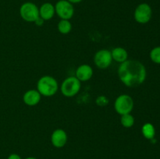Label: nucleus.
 Instances as JSON below:
<instances>
[{"label": "nucleus", "instance_id": "obj_1", "mask_svg": "<svg viewBox=\"0 0 160 159\" xmlns=\"http://www.w3.org/2000/svg\"><path fill=\"white\" fill-rule=\"evenodd\" d=\"M120 81L128 87H138L145 82L147 73L145 65L138 60H126L117 70Z\"/></svg>", "mask_w": 160, "mask_h": 159}, {"label": "nucleus", "instance_id": "obj_2", "mask_svg": "<svg viewBox=\"0 0 160 159\" xmlns=\"http://www.w3.org/2000/svg\"><path fill=\"white\" fill-rule=\"evenodd\" d=\"M58 89L59 84L53 76H43L38 80L37 83V90L42 96H53L56 94Z\"/></svg>", "mask_w": 160, "mask_h": 159}, {"label": "nucleus", "instance_id": "obj_3", "mask_svg": "<svg viewBox=\"0 0 160 159\" xmlns=\"http://www.w3.org/2000/svg\"><path fill=\"white\" fill-rule=\"evenodd\" d=\"M81 87V81L76 76H69L61 84V92L67 98H71L78 94Z\"/></svg>", "mask_w": 160, "mask_h": 159}, {"label": "nucleus", "instance_id": "obj_4", "mask_svg": "<svg viewBox=\"0 0 160 159\" xmlns=\"http://www.w3.org/2000/svg\"><path fill=\"white\" fill-rule=\"evenodd\" d=\"M114 108L120 115L129 114L134 108V101L130 95L121 94L115 100Z\"/></svg>", "mask_w": 160, "mask_h": 159}, {"label": "nucleus", "instance_id": "obj_5", "mask_svg": "<svg viewBox=\"0 0 160 159\" xmlns=\"http://www.w3.org/2000/svg\"><path fill=\"white\" fill-rule=\"evenodd\" d=\"M20 15L27 22H34L39 17V9L34 3L27 2L20 8Z\"/></svg>", "mask_w": 160, "mask_h": 159}, {"label": "nucleus", "instance_id": "obj_6", "mask_svg": "<svg viewBox=\"0 0 160 159\" xmlns=\"http://www.w3.org/2000/svg\"><path fill=\"white\" fill-rule=\"evenodd\" d=\"M56 13L61 20H70L74 14V8L67 0H59L55 5Z\"/></svg>", "mask_w": 160, "mask_h": 159}, {"label": "nucleus", "instance_id": "obj_7", "mask_svg": "<svg viewBox=\"0 0 160 159\" xmlns=\"http://www.w3.org/2000/svg\"><path fill=\"white\" fill-rule=\"evenodd\" d=\"M152 10L148 3H141L136 7L134 10V20L141 24H145L148 23L152 18Z\"/></svg>", "mask_w": 160, "mask_h": 159}, {"label": "nucleus", "instance_id": "obj_8", "mask_svg": "<svg viewBox=\"0 0 160 159\" xmlns=\"http://www.w3.org/2000/svg\"><path fill=\"white\" fill-rule=\"evenodd\" d=\"M112 62L111 51L107 49H101L95 53L94 56V62L98 68L105 70L111 65Z\"/></svg>", "mask_w": 160, "mask_h": 159}, {"label": "nucleus", "instance_id": "obj_9", "mask_svg": "<svg viewBox=\"0 0 160 159\" xmlns=\"http://www.w3.org/2000/svg\"><path fill=\"white\" fill-rule=\"evenodd\" d=\"M67 134L65 130L62 129H57L52 133L51 142L55 147L61 148L66 145L67 142Z\"/></svg>", "mask_w": 160, "mask_h": 159}, {"label": "nucleus", "instance_id": "obj_10", "mask_svg": "<svg viewBox=\"0 0 160 159\" xmlns=\"http://www.w3.org/2000/svg\"><path fill=\"white\" fill-rule=\"evenodd\" d=\"M93 76V69L90 65L83 64L79 65L76 70V77L81 82L88 81Z\"/></svg>", "mask_w": 160, "mask_h": 159}, {"label": "nucleus", "instance_id": "obj_11", "mask_svg": "<svg viewBox=\"0 0 160 159\" xmlns=\"http://www.w3.org/2000/svg\"><path fill=\"white\" fill-rule=\"evenodd\" d=\"M42 95L38 90H29L24 93L23 96V101L25 104L28 106H35L40 102Z\"/></svg>", "mask_w": 160, "mask_h": 159}, {"label": "nucleus", "instance_id": "obj_12", "mask_svg": "<svg viewBox=\"0 0 160 159\" xmlns=\"http://www.w3.org/2000/svg\"><path fill=\"white\" fill-rule=\"evenodd\" d=\"M55 13V6L50 2L44 3L39 8V17L44 20H49L52 19Z\"/></svg>", "mask_w": 160, "mask_h": 159}, {"label": "nucleus", "instance_id": "obj_13", "mask_svg": "<svg viewBox=\"0 0 160 159\" xmlns=\"http://www.w3.org/2000/svg\"><path fill=\"white\" fill-rule=\"evenodd\" d=\"M111 54H112V60L116 61L119 63H122V62L128 60V51L125 48H122V47H117V48H113L111 51Z\"/></svg>", "mask_w": 160, "mask_h": 159}, {"label": "nucleus", "instance_id": "obj_14", "mask_svg": "<svg viewBox=\"0 0 160 159\" xmlns=\"http://www.w3.org/2000/svg\"><path fill=\"white\" fill-rule=\"evenodd\" d=\"M142 132L145 138L148 140H152L156 135V129L152 123H145L142 128Z\"/></svg>", "mask_w": 160, "mask_h": 159}, {"label": "nucleus", "instance_id": "obj_15", "mask_svg": "<svg viewBox=\"0 0 160 159\" xmlns=\"http://www.w3.org/2000/svg\"><path fill=\"white\" fill-rule=\"evenodd\" d=\"M58 31L62 34H67L71 31L72 24L68 20H61L58 23Z\"/></svg>", "mask_w": 160, "mask_h": 159}, {"label": "nucleus", "instance_id": "obj_16", "mask_svg": "<svg viewBox=\"0 0 160 159\" xmlns=\"http://www.w3.org/2000/svg\"><path fill=\"white\" fill-rule=\"evenodd\" d=\"M134 122L135 120H134V116L131 113L121 115V118H120V123L125 128L132 127L134 124Z\"/></svg>", "mask_w": 160, "mask_h": 159}, {"label": "nucleus", "instance_id": "obj_17", "mask_svg": "<svg viewBox=\"0 0 160 159\" xmlns=\"http://www.w3.org/2000/svg\"><path fill=\"white\" fill-rule=\"evenodd\" d=\"M150 59L153 62L160 64V46L155 47L150 51Z\"/></svg>", "mask_w": 160, "mask_h": 159}, {"label": "nucleus", "instance_id": "obj_18", "mask_svg": "<svg viewBox=\"0 0 160 159\" xmlns=\"http://www.w3.org/2000/svg\"><path fill=\"white\" fill-rule=\"evenodd\" d=\"M96 103H97V104L99 106H106V105H107L108 103H109V100L107 99V98H106V97L99 96L97 98Z\"/></svg>", "mask_w": 160, "mask_h": 159}, {"label": "nucleus", "instance_id": "obj_19", "mask_svg": "<svg viewBox=\"0 0 160 159\" xmlns=\"http://www.w3.org/2000/svg\"><path fill=\"white\" fill-rule=\"evenodd\" d=\"M34 23H35V24L38 25V26H42V25H43V23H44V20L39 17L38 18L37 20L34 21Z\"/></svg>", "mask_w": 160, "mask_h": 159}, {"label": "nucleus", "instance_id": "obj_20", "mask_svg": "<svg viewBox=\"0 0 160 159\" xmlns=\"http://www.w3.org/2000/svg\"><path fill=\"white\" fill-rule=\"evenodd\" d=\"M7 159H21V157L17 154H11L10 155H9Z\"/></svg>", "mask_w": 160, "mask_h": 159}, {"label": "nucleus", "instance_id": "obj_21", "mask_svg": "<svg viewBox=\"0 0 160 159\" xmlns=\"http://www.w3.org/2000/svg\"><path fill=\"white\" fill-rule=\"evenodd\" d=\"M69 2L72 3V4H77V3H79L81 2H82V0H67Z\"/></svg>", "mask_w": 160, "mask_h": 159}, {"label": "nucleus", "instance_id": "obj_22", "mask_svg": "<svg viewBox=\"0 0 160 159\" xmlns=\"http://www.w3.org/2000/svg\"><path fill=\"white\" fill-rule=\"evenodd\" d=\"M25 159H37V158H35V157H28Z\"/></svg>", "mask_w": 160, "mask_h": 159}]
</instances>
